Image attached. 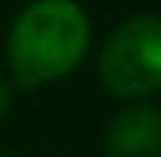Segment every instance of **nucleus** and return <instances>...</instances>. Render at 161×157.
I'll use <instances>...</instances> for the list:
<instances>
[{"instance_id":"nucleus-1","label":"nucleus","mask_w":161,"mask_h":157,"mask_svg":"<svg viewBox=\"0 0 161 157\" xmlns=\"http://www.w3.org/2000/svg\"><path fill=\"white\" fill-rule=\"evenodd\" d=\"M89 17L75 0H31L7 34V62L17 89L31 92L75 72L89 51Z\"/></svg>"},{"instance_id":"nucleus-2","label":"nucleus","mask_w":161,"mask_h":157,"mask_svg":"<svg viewBox=\"0 0 161 157\" xmlns=\"http://www.w3.org/2000/svg\"><path fill=\"white\" fill-rule=\"evenodd\" d=\"M99 82L117 99H147L161 92V17H127L99 51Z\"/></svg>"},{"instance_id":"nucleus-3","label":"nucleus","mask_w":161,"mask_h":157,"mask_svg":"<svg viewBox=\"0 0 161 157\" xmlns=\"http://www.w3.org/2000/svg\"><path fill=\"white\" fill-rule=\"evenodd\" d=\"M106 157H161V109L151 102H134L120 109L103 133Z\"/></svg>"},{"instance_id":"nucleus-4","label":"nucleus","mask_w":161,"mask_h":157,"mask_svg":"<svg viewBox=\"0 0 161 157\" xmlns=\"http://www.w3.org/2000/svg\"><path fill=\"white\" fill-rule=\"evenodd\" d=\"M10 102H14V86H10L7 79H0V120L7 116V109H10Z\"/></svg>"}]
</instances>
